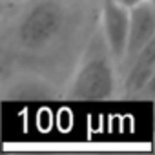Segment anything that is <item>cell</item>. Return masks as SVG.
I'll return each mask as SVG.
<instances>
[{
	"label": "cell",
	"instance_id": "6da1fadb",
	"mask_svg": "<svg viewBox=\"0 0 155 155\" xmlns=\"http://www.w3.org/2000/svg\"><path fill=\"white\" fill-rule=\"evenodd\" d=\"M117 64L111 58L108 48L97 31L88 48L84 49L81 62L77 64L71 79L66 86V99L69 101H108L117 88Z\"/></svg>",
	"mask_w": 155,
	"mask_h": 155
},
{
	"label": "cell",
	"instance_id": "7a4b0ae2",
	"mask_svg": "<svg viewBox=\"0 0 155 155\" xmlns=\"http://www.w3.org/2000/svg\"><path fill=\"white\" fill-rule=\"evenodd\" d=\"M18 13L15 37L22 49L42 51L49 48L66 26V8L62 0H24Z\"/></svg>",
	"mask_w": 155,
	"mask_h": 155
},
{
	"label": "cell",
	"instance_id": "3957f363",
	"mask_svg": "<svg viewBox=\"0 0 155 155\" xmlns=\"http://www.w3.org/2000/svg\"><path fill=\"white\" fill-rule=\"evenodd\" d=\"M99 33L115 64H122L128 42V8L113 2V0H102Z\"/></svg>",
	"mask_w": 155,
	"mask_h": 155
},
{
	"label": "cell",
	"instance_id": "277c9868",
	"mask_svg": "<svg viewBox=\"0 0 155 155\" xmlns=\"http://www.w3.org/2000/svg\"><path fill=\"white\" fill-rule=\"evenodd\" d=\"M153 40H155V6L153 0H142L140 4L128 8V42H126L124 62L135 57Z\"/></svg>",
	"mask_w": 155,
	"mask_h": 155
},
{
	"label": "cell",
	"instance_id": "5b68a950",
	"mask_svg": "<svg viewBox=\"0 0 155 155\" xmlns=\"http://www.w3.org/2000/svg\"><path fill=\"white\" fill-rule=\"evenodd\" d=\"M128 62L131 66L126 75L124 88L130 95H139L153 82L155 77V40L150 42Z\"/></svg>",
	"mask_w": 155,
	"mask_h": 155
},
{
	"label": "cell",
	"instance_id": "8992f818",
	"mask_svg": "<svg viewBox=\"0 0 155 155\" xmlns=\"http://www.w3.org/2000/svg\"><path fill=\"white\" fill-rule=\"evenodd\" d=\"M17 4H18V0H0V22L9 13V9H13Z\"/></svg>",
	"mask_w": 155,
	"mask_h": 155
},
{
	"label": "cell",
	"instance_id": "52a82bcc",
	"mask_svg": "<svg viewBox=\"0 0 155 155\" xmlns=\"http://www.w3.org/2000/svg\"><path fill=\"white\" fill-rule=\"evenodd\" d=\"M113 2H117V4H120V6H124V8H131V6L140 4L142 0H113Z\"/></svg>",
	"mask_w": 155,
	"mask_h": 155
},
{
	"label": "cell",
	"instance_id": "ba28073f",
	"mask_svg": "<svg viewBox=\"0 0 155 155\" xmlns=\"http://www.w3.org/2000/svg\"><path fill=\"white\" fill-rule=\"evenodd\" d=\"M18 2H20V0H18Z\"/></svg>",
	"mask_w": 155,
	"mask_h": 155
}]
</instances>
